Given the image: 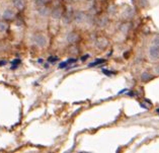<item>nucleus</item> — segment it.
<instances>
[{
    "label": "nucleus",
    "instance_id": "7",
    "mask_svg": "<svg viewBox=\"0 0 159 153\" xmlns=\"http://www.w3.org/2000/svg\"><path fill=\"white\" fill-rule=\"evenodd\" d=\"M103 62H104V60H102H102H98V61L93 62V63H91L89 66H90V67H93V66H96L98 63H103Z\"/></svg>",
    "mask_w": 159,
    "mask_h": 153
},
{
    "label": "nucleus",
    "instance_id": "4",
    "mask_svg": "<svg viewBox=\"0 0 159 153\" xmlns=\"http://www.w3.org/2000/svg\"><path fill=\"white\" fill-rule=\"evenodd\" d=\"M13 4L18 10H22L25 7V1L24 0H13Z\"/></svg>",
    "mask_w": 159,
    "mask_h": 153
},
{
    "label": "nucleus",
    "instance_id": "10",
    "mask_svg": "<svg viewBox=\"0 0 159 153\" xmlns=\"http://www.w3.org/2000/svg\"><path fill=\"white\" fill-rule=\"evenodd\" d=\"M157 113H158V114H159V109H157Z\"/></svg>",
    "mask_w": 159,
    "mask_h": 153
},
{
    "label": "nucleus",
    "instance_id": "5",
    "mask_svg": "<svg viewBox=\"0 0 159 153\" xmlns=\"http://www.w3.org/2000/svg\"><path fill=\"white\" fill-rule=\"evenodd\" d=\"M52 15L54 17H56V18H58V17H60V15H61V11L58 9V8H56V9H54L53 10V12H52Z\"/></svg>",
    "mask_w": 159,
    "mask_h": 153
},
{
    "label": "nucleus",
    "instance_id": "6",
    "mask_svg": "<svg viewBox=\"0 0 159 153\" xmlns=\"http://www.w3.org/2000/svg\"><path fill=\"white\" fill-rule=\"evenodd\" d=\"M7 25L5 22H3V21H1L0 22V32H5V30H7Z\"/></svg>",
    "mask_w": 159,
    "mask_h": 153
},
{
    "label": "nucleus",
    "instance_id": "8",
    "mask_svg": "<svg viewBox=\"0 0 159 153\" xmlns=\"http://www.w3.org/2000/svg\"><path fill=\"white\" fill-rule=\"evenodd\" d=\"M67 65H68L67 61H66V62H63V63H61V64L59 65V68H64V67H66Z\"/></svg>",
    "mask_w": 159,
    "mask_h": 153
},
{
    "label": "nucleus",
    "instance_id": "3",
    "mask_svg": "<svg viewBox=\"0 0 159 153\" xmlns=\"http://www.w3.org/2000/svg\"><path fill=\"white\" fill-rule=\"evenodd\" d=\"M14 17V12L10 9H6L3 12V18L4 19H12Z\"/></svg>",
    "mask_w": 159,
    "mask_h": 153
},
{
    "label": "nucleus",
    "instance_id": "9",
    "mask_svg": "<svg viewBox=\"0 0 159 153\" xmlns=\"http://www.w3.org/2000/svg\"><path fill=\"white\" fill-rule=\"evenodd\" d=\"M12 64H13V68H15L16 66L19 64V60H14L13 62H12Z\"/></svg>",
    "mask_w": 159,
    "mask_h": 153
},
{
    "label": "nucleus",
    "instance_id": "2",
    "mask_svg": "<svg viewBox=\"0 0 159 153\" xmlns=\"http://www.w3.org/2000/svg\"><path fill=\"white\" fill-rule=\"evenodd\" d=\"M149 54L151 59L157 60L159 59V46H153L149 49Z\"/></svg>",
    "mask_w": 159,
    "mask_h": 153
},
{
    "label": "nucleus",
    "instance_id": "1",
    "mask_svg": "<svg viewBox=\"0 0 159 153\" xmlns=\"http://www.w3.org/2000/svg\"><path fill=\"white\" fill-rule=\"evenodd\" d=\"M34 43L39 47H44L46 43H47V40H46V38L43 35L38 34L34 36Z\"/></svg>",
    "mask_w": 159,
    "mask_h": 153
}]
</instances>
